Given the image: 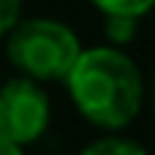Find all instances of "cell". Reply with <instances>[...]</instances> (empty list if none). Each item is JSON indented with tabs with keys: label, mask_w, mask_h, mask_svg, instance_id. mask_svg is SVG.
Wrapping results in <instances>:
<instances>
[{
	"label": "cell",
	"mask_w": 155,
	"mask_h": 155,
	"mask_svg": "<svg viewBox=\"0 0 155 155\" xmlns=\"http://www.w3.org/2000/svg\"><path fill=\"white\" fill-rule=\"evenodd\" d=\"M64 82L76 113L101 131H125L146 101L143 73L119 46L82 49Z\"/></svg>",
	"instance_id": "obj_1"
},
{
	"label": "cell",
	"mask_w": 155,
	"mask_h": 155,
	"mask_svg": "<svg viewBox=\"0 0 155 155\" xmlns=\"http://www.w3.org/2000/svg\"><path fill=\"white\" fill-rule=\"evenodd\" d=\"M21 3L25 0H0V40H3L6 31L21 18Z\"/></svg>",
	"instance_id": "obj_7"
},
{
	"label": "cell",
	"mask_w": 155,
	"mask_h": 155,
	"mask_svg": "<svg viewBox=\"0 0 155 155\" xmlns=\"http://www.w3.org/2000/svg\"><path fill=\"white\" fill-rule=\"evenodd\" d=\"M104 15H128V18H143L155 9V0H91Z\"/></svg>",
	"instance_id": "obj_5"
},
{
	"label": "cell",
	"mask_w": 155,
	"mask_h": 155,
	"mask_svg": "<svg viewBox=\"0 0 155 155\" xmlns=\"http://www.w3.org/2000/svg\"><path fill=\"white\" fill-rule=\"evenodd\" d=\"M0 155H25V146H15V143L0 137Z\"/></svg>",
	"instance_id": "obj_8"
},
{
	"label": "cell",
	"mask_w": 155,
	"mask_h": 155,
	"mask_svg": "<svg viewBox=\"0 0 155 155\" xmlns=\"http://www.w3.org/2000/svg\"><path fill=\"white\" fill-rule=\"evenodd\" d=\"M52 122V104L40 82L28 76H12L0 85V137L31 146L37 143Z\"/></svg>",
	"instance_id": "obj_3"
},
{
	"label": "cell",
	"mask_w": 155,
	"mask_h": 155,
	"mask_svg": "<svg viewBox=\"0 0 155 155\" xmlns=\"http://www.w3.org/2000/svg\"><path fill=\"white\" fill-rule=\"evenodd\" d=\"M149 97H152V110H155V73H152V85H149Z\"/></svg>",
	"instance_id": "obj_9"
},
{
	"label": "cell",
	"mask_w": 155,
	"mask_h": 155,
	"mask_svg": "<svg viewBox=\"0 0 155 155\" xmlns=\"http://www.w3.org/2000/svg\"><path fill=\"white\" fill-rule=\"evenodd\" d=\"M104 34L110 40V46H125L134 31H137V18H128V15H104Z\"/></svg>",
	"instance_id": "obj_6"
},
{
	"label": "cell",
	"mask_w": 155,
	"mask_h": 155,
	"mask_svg": "<svg viewBox=\"0 0 155 155\" xmlns=\"http://www.w3.org/2000/svg\"><path fill=\"white\" fill-rule=\"evenodd\" d=\"M79 155H149V152H146V146H140L137 140L122 137L119 131H110L107 137L88 143Z\"/></svg>",
	"instance_id": "obj_4"
},
{
	"label": "cell",
	"mask_w": 155,
	"mask_h": 155,
	"mask_svg": "<svg viewBox=\"0 0 155 155\" xmlns=\"http://www.w3.org/2000/svg\"><path fill=\"white\" fill-rule=\"evenodd\" d=\"M6 58L34 82H64L73 61L79 58L82 43L76 31L58 18H18L6 31Z\"/></svg>",
	"instance_id": "obj_2"
}]
</instances>
